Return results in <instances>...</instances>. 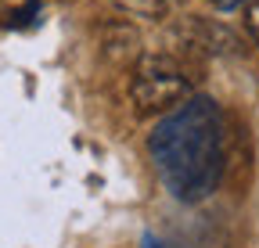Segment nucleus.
Instances as JSON below:
<instances>
[{"label": "nucleus", "mask_w": 259, "mask_h": 248, "mask_svg": "<svg viewBox=\"0 0 259 248\" xmlns=\"http://www.w3.org/2000/svg\"><path fill=\"white\" fill-rule=\"evenodd\" d=\"M180 33H184L187 43L202 47V51H209V54H234V51H238V36H234L227 25L209 22V18H194V15L184 18Z\"/></svg>", "instance_id": "nucleus-3"}, {"label": "nucleus", "mask_w": 259, "mask_h": 248, "mask_svg": "<svg viewBox=\"0 0 259 248\" xmlns=\"http://www.w3.org/2000/svg\"><path fill=\"white\" fill-rule=\"evenodd\" d=\"M144 248H166V244H158V241H151V237H148V241H144Z\"/></svg>", "instance_id": "nucleus-8"}, {"label": "nucleus", "mask_w": 259, "mask_h": 248, "mask_svg": "<svg viewBox=\"0 0 259 248\" xmlns=\"http://www.w3.org/2000/svg\"><path fill=\"white\" fill-rule=\"evenodd\" d=\"M151 162L177 202H202L223 176V115L212 97L191 94L148 137Z\"/></svg>", "instance_id": "nucleus-1"}, {"label": "nucleus", "mask_w": 259, "mask_h": 248, "mask_svg": "<svg viewBox=\"0 0 259 248\" xmlns=\"http://www.w3.org/2000/svg\"><path fill=\"white\" fill-rule=\"evenodd\" d=\"M130 97L137 112H166L191 97V79L166 54H144L130 79Z\"/></svg>", "instance_id": "nucleus-2"}, {"label": "nucleus", "mask_w": 259, "mask_h": 248, "mask_svg": "<svg viewBox=\"0 0 259 248\" xmlns=\"http://www.w3.org/2000/svg\"><path fill=\"white\" fill-rule=\"evenodd\" d=\"M177 0H115V8L134 18H162Z\"/></svg>", "instance_id": "nucleus-5"}, {"label": "nucleus", "mask_w": 259, "mask_h": 248, "mask_svg": "<svg viewBox=\"0 0 259 248\" xmlns=\"http://www.w3.org/2000/svg\"><path fill=\"white\" fill-rule=\"evenodd\" d=\"M105 36H108V40H105V51H108L112 58H122V54L134 58V54H137V43H141V40H137V29H134V25L112 22V25L105 29Z\"/></svg>", "instance_id": "nucleus-4"}, {"label": "nucleus", "mask_w": 259, "mask_h": 248, "mask_svg": "<svg viewBox=\"0 0 259 248\" xmlns=\"http://www.w3.org/2000/svg\"><path fill=\"white\" fill-rule=\"evenodd\" d=\"M212 8H220V11H234V8H248V4H255V0H209Z\"/></svg>", "instance_id": "nucleus-7"}, {"label": "nucleus", "mask_w": 259, "mask_h": 248, "mask_svg": "<svg viewBox=\"0 0 259 248\" xmlns=\"http://www.w3.org/2000/svg\"><path fill=\"white\" fill-rule=\"evenodd\" d=\"M245 29H248V36L255 40V47H259V0L245 8Z\"/></svg>", "instance_id": "nucleus-6"}]
</instances>
